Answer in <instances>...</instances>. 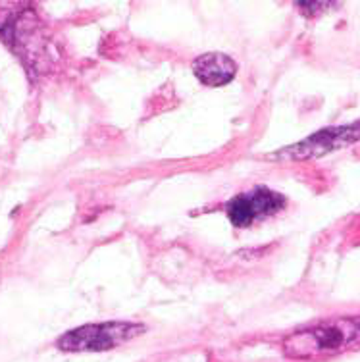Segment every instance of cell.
Listing matches in <instances>:
<instances>
[{
  "instance_id": "277c9868",
  "label": "cell",
  "mask_w": 360,
  "mask_h": 362,
  "mask_svg": "<svg viewBox=\"0 0 360 362\" xmlns=\"http://www.w3.org/2000/svg\"><path fill=\"white\" fill-rule=\"evenodd\" d=\"M285 204H287V199L284 195L260 185L249 193L233 197L228 202L226 210H228L229 222L236 228H249L250 223L277 214L279 210L285 209Z\"/></svg>"
},
{
  "instance_id": "6da1fadb",
  "label": "cell",
  "mask_w": 360,
  "mask_h": 362,
  "mask_svg": "<svg viewBox=\"0 0 360 362\" xmlns=\"http://www.w3.org/2000/svg\"><path fill=\"white\" fill-rule=\"evenodd\" d=\"M360 345V316L320 322L291 334L284 343L289 358H322Z\"/></svg>"
},
{
  "instance_id": "5b68a950",
  "label": "cell",
  "mask_w": 360,
  "mask_h": 362,
  "mask_svg": "<svg viewBox=\"0 0 360 362\" xmlns=\"http://www.w3.org/2000/svg\"><path fill=\"white\" fill-rule=\"evenodd\" d=\"M193 74L207 87H223L237 74L236 60L222 52H208L193 62Z\"/></svg>"
},
{
  "instance_id": "3957f363",
  "label": "cell",
  "mask_w": 360,
  "mask_h": 362,
  "mask_svg": "<svg viewBox=\"0 0 360 362\" xmlns=\"http://www.w3.org/2000/svg\"><path fill=\"white\" fill-rule=\"evenodd\" d=\"M356 141H360V122L351 126L326 127V129L312 133L310 137H306L301 143L277 151L274 158L276 160H310V158L326 156L333 151H339L343 146L353 145Z\"/></svg>"
},
{
  "instance_id": "8992f818",
  "label": "cell",
  "mask_w": 360,
  "mask_h": 362,
  "mask_svg": "<svg viewBox=\"0 0 360 362\" xmlns=\"http://www.w3.org/2000/svg\"><path fill=\"white\" fill-rule=\"evenodd\" d=\"M297 6L301 10H305L306 16H316L320 10H326V8H332V2H297Z\"/></svg>"
},
{
  "instance_id": "7a4b0ae2",
  "label": "cell",
  "mask_w": 360,
  "mask_h": 362,
  "mask_svg": "<svg viewBox=\"0 0 360 362\" xmlns=\"http://www.w3.org/2000/svg\"><path fill=\"white\" fill-rule=\"evenodd\" d=\"M145 332L146 327L139 322H98L66 332L56 345L64 353H100L132 341Z\"/></svg>"
}]
</instances>
